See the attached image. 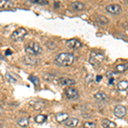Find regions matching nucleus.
Wrapping results in <instances>:
<instances>
[{"instance_id": "1", "label": "nucleus", "mask_w": 128, "mask_h": 128, "mask_svg": "<svg viewBox=\"0 0 128 128\" xmlns=\"http://www.w3.org/2000/svg\"><path fill=\"white\" fill-rule=\"evenodd\" d=\"M75 57L72 53H60L56 56L54 62L58 67H68L74 63Z\"/></svg>"}, {"instance_id": "2", "label": "nucleus", "mask_w": 128, "mask_h": 128, "mask_svg": "<svg viewBox=\"0 0 128 128\" xmlns=\"http://www.w3.org/2000/svg\"><path fill=\"white\" fill-rule=\"evenodd\" d=\"M104 52L100 50H94L90 52V58H89V62L94 67H98L100 66L104 60Z\"/></svg>"}, {"instance_id": "3", "label": "nucleus", "mask_w": 128, "mask_h": 128, "mask_svg": "<svg viewBox=\"0 0 128 128\" xmlns=\"http://www.w3.org/2000/svg\"><path fill=\"white\" fill-rule=\"evenodd\" d=\"M26 53L30 56H38L42 53V48L38 43L36 42H30L29 44L26 45Z\"/></svg>"}, {"instance_id": "4", "label": "nucleus", "mask_w": 128, "mask_h": 128, "mask_svg": "<svg viewBox=\"0 0 128 128\" xmlns=\"http://www.w3.org/2000/svg\"><path fill=\"white\" fill-rule=\"evenodd\" d=\"M28 34V32L25 28H18L17 30H16L15 32L12 34L11 38L16 42H19L24 40V38L26 37V35Z\"/></svg>"}, {"instance_id": "5", "label": "nucleus", "mask_w": 128, "mask_h": 128, "mask_svg": "<svg viewBox=\"0 0 128 128\" xmlns=\"http://www.w3.org/2000/svg\"><path fill=\"white\" fill-rule=\"evenodd\" d=\"M65 95L66 98L69 100H75V99L79 98V93H78V90L76 89L73 88L72 86L67 88L65 90Z\"/></svg>"}, {"instance_id": "6", "label": "nucleus", "mask_w": 128, "mask_h": 128, "mask_svg": "<svg viewBox=\"0 0 128 128\" xmlns=\"http://www.w3.org/2000/svg\"><path fill=\"white\" fill-rule=\"evenodd\" d=\"M114 115L117 118L121 119L123 117H125L126 114V108L123 105H117L114 109Z\"/></svg>"}, {"instance_id": "7", "label": "nucleus", "mask_w": 128, "mask_h": 128, "mask_svg": "<svg viewBox=\"0 0 128 128\" xmlns=\"http://www.w3.org/2000/svg\"><path fill=\"white\" fill-rule=\"evenodd\" d=\"M106 11L112 15H119L122 11V8L119 4H109L106 6Z\"/></svg>"}, {"instance_id": "8", "label": "nucleus", "mask_w": 128, "mask_h": 128, "mask_svg": "<svg viewBox=\"0 0 128 128\" xmlns=\"http://www.w3.org/2000/svg\"><path fill=\"white\" fill-rule=\"evenodd\" d=\"M66 44H67V46L68 47V48L73 49V50H77L82 46L81 42H80V40H76V38H71V40H68Z\"/></svg>"}, {"instance_id": "9", "label": "nucleus", "mask_w": 128, "mask_h": 128, "mask_svg": "<svg viewBox=\"0 0 128 128\" xmlns=\"http://www.w3.org/2000/svg\"><path fill=\"white\" fill-rule=\"evenodd\" d=\"M22 62H23V63L28 66H35L38 63V60L37 59L36 57H32V56H24L23 58H22Z\"/></svg>"}, {"instance_id": "10", "label": "nucleus", "mask_w": 128, "mask_h": 128, "mask_svg": "<svg viewBox=\"0 0 128 128\" xmlns=\"http://www.w3.org/2000/svg\"><path fill=\"white\" fill-rule=\"evenodd\" d=\"M68 118H69L68 114H67L65 112H58L56 114V121L59 123L65 122Z\"/></svg>"}, {"instance_id": "11", "label": "nucleus", "mask_w": 128, "mask_h": 128, "mask_svg": "<svg viewBox=\"0 0 128 128\" xmlns=\"http://www.w3.org/2000/svg\"><path fill=\"white\" fill-rule=\"evenodd\" d=\"M59 84L62 86H73L76 84L75 80L69 79V78H60L59 79Z\"/></svg>"}, {"instance_id": "12", "label": "nucleus", "mask_w": 128, "mask_h": 128, "mask_svg": "<svg viewBox=\"0 0 128 128\" xmlns=\"http://www.w3.org/2000/svg\"><path fill=\"white\" fill-rule=\"evenodd\" d=\"M30 106L35 110H41L44 108L45 102L43 101H34V102H30Z\"/></svg>"}, {"instance_id": "13", "label": "nucleus", "mask_w": 128, "mask_h": 128, "mask_svg": "<svg viewBox=\"0 0 128 128\" xmlns=\"http://www.w3.org/2000/svg\"><path fill=\"white\" fill-rule=\"evenodd\" d=\"M14 7V3L10 0H0V8L9 10Z\"/></svg>"}, {"instance_id": "14", "label": "nucleus", "mask_w": 128, "mask_h": 128, "mask_svg": "<svg viewBox=\"0 0 128 128\" xmlns=\"http://www.w3.org/2000/svg\"><path fill=\"white\" fill-rule=\"evenodd\" d=\"M71 7H72V9L76 10V11H82V10H86V5H84L83 3L79 2V1H76V2L72 3Z\"/></svg>"}, {"instance_id": "15", "label": "nucleus", "mask_w": 128, "mask_h": 128, "mask_svg": "<svg viewBox=\"0 0 128 128\" xmlns=\"http://www.w3.org/2000/svg\"><path fill=\"white\" fill-rule=\"evenodd\" d=\"M65 126L68 127H76L79 124V120L77 118H68L65 121Z\"/></svg>"}, {"instance_id": "16", "label": "nucleus", "mask_w": 128, "mask_h": 128, "mask_svg": "<svg viewBox=\"0 0 128 128\" xmlns=\"http://www.w3.org/2000/svg\"><path fill=\"white\" fill-rule=\"evenodd\" d=\"M96 22L99 26H106L109 23V20L104 16H98L96 18Z\"/></svg>"}, {"instance_id": "17", "label": "nucleus", "mask_w": 128, "mask_h": 128, "mask_svg": "<svg viewBox=\"0 0 128 128\" xmlns=\"http://www.w3.org/2000/svg\"><path fill=\"white\" fill-rule=\"evenodd\" d=\"M94 98H96V100L100 101V102H107V101L108 100V96H107L104 92H96V93L94 95Z\"/></svg>"}, {"instance_id": "18", "label": "nucleus", "mask_w": 128, "mask_h": 128, "mask_svg": "<svg viewBox=\"0 0 128 128\" xmlns=\"http://www.w3.org/2000/svg\"><path fill=\"white\" fill-rule=\"evenodd\" d=\"M102 126L104 128H116V123L108 119H104L102 120Z\"/></svg>"}, {"instance_id": "19", "label": "nucleus", "mask_w": 128, "mask_h": 128, "mask_svg": "<svg viewBox=\"0 0 128 128\" xmlns=\"http://www.w3.org/2000/svg\"><path fill=\"white\" fill-rule=\"evenodd\" d=\"M29 123H30L29 119L26 118V117H25V118H20V120H17V125L22 128L28 127V126H29Z\"/></svg>"}, {"instance_id": "20", "label": "nucleus", "mask_w": 128, "mask_h": 128, "mask_svg": "<svg viewBox=\"0 0 128 128\" xmlns=\"http://www.w3.org/2000/svg\"><path fill=\"white\" fill-rule=\"evenodd\" d=\"M127 69H128V63L118 64L114 68V70L117 72V73H124V72H126Z\"/></svg>"}, {"instance_id": "21", "label": "nucleus", "mask_w": 128, "mask_h": 128, "mask_svg": "<svg viewBox=\"0 0 128 128\" xmlns=\"http://www.w3.org/2000/svg\"><path fill=\"white\" fill-rule=\"evenodd\" d=\"M117 88H118V90H120V92L127 90L128 89V81L127 80H121V81H120L119 83L117 84Z\"/></svg>"}, {"instance_id": "22", "label": "nucleus", "mask_w": 128, "mask_h": 128, "mask_svg": "<svg viewBox=\"0 0 128 128\" xmlns=\"http://www.w3.org/2000/svg\"><path fill=\"white\" fill-rule=\"evenodd\" d=\"M46 120H47V116H46V115H44V114H38V115H37V116L35 117L34 120L36 121L37 123H38V124H43L44 122L46 121Z\"/></svg>"}, {"instance_id": "23", "label": "nucleus", "mask_w": 128, "mask_h": 128, "mask_svg": "<svg viewBox=\"0 0 128 128\" xmlns=\"http://www.w3.org/2000/svg\"><path fill=\"white\" fill-rule=\"evenodd\" d=\"M6 79H7L8 82L11 84H15L16 83V79L13 76V74L10 73H7L6 74Z\"/></svg>"}, {"instance_id": "24", "label": "nucleus", "mask_w": 128, "mask_h": 128, "mask_svg": "<svg viewBox=\"0 0 128 128\" xmlns=\"http://www.w3.org/2000/svg\"><path fill=\"white\" fill-rule=\"evenodd\" d=\"M32 4H40V5H47L49 4L47 0H30Z\"/></svg>"}, {"instance_id": "25", "label": "nucleus", "mask_w": 128, "mask_h": 128, "mask_svg": "<svg viewBox=\"0 0 128 128\" xmlns=\"http://www.w3.org/2000/svg\"><path fill=\"white\" fill-rule=\"evenodd\" d=\"M84 128H96V124L95 122H92V121H86L83 124Z\"/></svg>"}, {"instance_id": "26", "label": "nucleus", "mask_w": 128, "mask_h": 128, "mask_svg": "<svg viewBox=\"0 0 128 128\" xmlns=\"http://www.w3.org/2000/svg\"><path fill=\"white\" fill-rule=\"evenodd\" d=\"M29 80L32 81V83L34 84L35 86H40V79L36 76H30Z\"/></svg>"}, {"instance_id": "27", "label": "nucleus", "mask_w": 128, "mask_h": 128, "mask_svg": "<svg viewBox=\"0 0 128 128\" xmlns=\"http://www.w3.org/2000/svg\"><path fill=\"white\" fill-rule=\"evenodd\" d=\"M46 46L48 47L49 49L53 50V49H55L56 47V44L54 42H47L46 43Z\"/></svg>"}, {"instance_id": "28", "label": "nucleus", "mask_w": 128, "mask_h": 128, "mask_svg": "<svg viewBox=\"0 0 128 128\" xmlns=\"http://www.w3.org/2000/svg\"><path fill=\"white\" fill-rule=\"evenodd\" d=\"M114 81V79L113 77H111V78H109V79H108V84H113Z\"/></svg>"}, {"instance_id": "29", "label": "nucleus", "mask_w": 128, "mask_h": 128, "mask_svg": "<svg viewBox=\"0 0 128 128\" xmlns=\"http://www.w3.org/2000/svg\"><path fill=\"white\" fill-rule=\"evenodd\" d=\"M102 76H101V75H98V77H96V81L99 82V81H100V80H102Z\"/></svg>"}, {"instance_id": "30", "label": "nucleus", "mask_w": 128, "mask_h": 128, "mask_svg": "<svg viewBox=\"0 0 128 128\" xmlns=\"http://www.w3.org/2000/svg\"><path fill=\"white\" fill-rule=\"evenodd\" d=\"M11 51H10V50H8V51H6V54H7V55H10V54H11Z\"/></svg>"}, {"instance_id": "31", "label": "nucleus", "mask_w": 128, "mask_h": 128, "mask_svg": "<svg viewBox=\"0 0 128 128\" xmlns=\"http://www.w3.org/2000/svg\"><path fill=\"white\" fill-rule=\"evenodd\" d=\"M2 114H3V108H2L1 107H0V115H1Z\"/></svg>"}, {"instance_id": "32", "label": "nucleus", "mask_w": 128, "mask_h": 128, "mask_svg": "<svg viewBox=\"0 0 128 128\" xmlns=\"http://www.w3.org/2000/svg\"><path fill=\"white\" fill-rule=\"evenodd\" d=\"M0 58H1V59H2V58H3V56H1V55H0Z\"/></svg>"}, {"instance_id": "33", "label": "nucleus", "mask_w": 128, "mask_h": 128, "mask_svg": "<svg viewBox=\"0 0 128 128\" xmlns=\"http://www.w3.org/2000/svg\"><path fill=\"white\" fill-rule=\"evenodd\" d=\"M0 128H1V126H0Z\"/></svg>"}]
</instances>
